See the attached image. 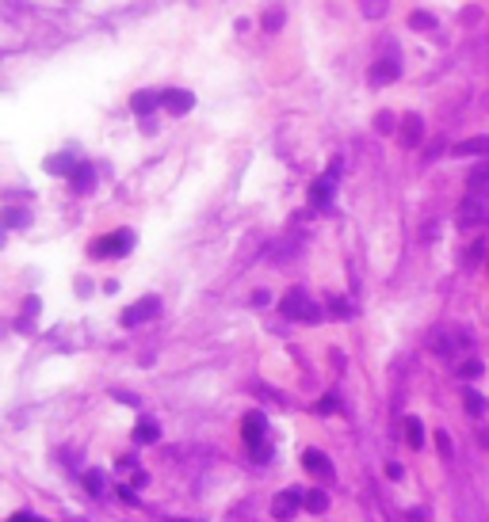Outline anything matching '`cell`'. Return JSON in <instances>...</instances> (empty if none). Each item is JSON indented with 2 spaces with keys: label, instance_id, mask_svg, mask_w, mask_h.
I'll list each match as a JSON object with an SVG mask.
<instances>
[{
  "label": "cell",
  "instance_id": "1",
  "mask_svg": "<svg viewBox=\"0 0 489 522\" xmlns=\"http://www.w3.org/2000/svg\"><path fill=\"white\" fill-rule=\"evenodd\" d=\"M264 435H268L264 416H260V412H249L245 424H241V439H245V446H249L257 457H264Z\"/></svg>",
  "mask_w": 489,
  "mask_h": 522
},
{
  "label": "cell",
  "instance_id": "2",
  "mask_svg": "<svg viewBox=\"0 0 489 522\" xmlns=\"http://www.w3.org/2000/svg\"><path fill=\"white\" fill-rule=\"evenodd\" d=\"M130 244H134V233L119 229V233H111V237L96 240V244H92V255H123Z\"/></svg>",
  "mask_w": 489,
  "mask_h": 522
},
{
  "label": "cell",
  "instance_id": "3",
  "mask_svg": "<svg viewBox=\"0 0 489 522\" xmlns=\"http://www.w3.org/2000/svg\"><path fill=\"white\" fill-rule=\"evenodd\" d=\"M481 221H489V202L478 195H470L463 206H459V225H481Z\"/></svg>",
  "mask_w": 489,
  "mask_h": 522
},
{
  "label": "cell",
  "instance_id": "4",
  "mask_svg": "<svg viewBox=\"0 0 489 522\" xmlns=\"http://www.w3.org/2000/svg\"><path fill=\"white\" fill-rule=\"evenodd\" d=\"M283 313H287V317H299V320H302V317H310V320L317 317V309L306 302V294H302V290H290V294L283 297Z\"/></svg>",
  "mask_w": 489,
  "mask_h": 522
},
{
  "label": "cell",
  "instance_id": "5",
  "mask_svg": "<svg viewBox=\"0 0 489 522\" xmlns=\"http://www.w3.org/2000/svg\"><path fill=\"white\" fill-rule=\"evenodd\" d=\"M157 309H161V302H157V297H141L138 305H130V309L123 313V324H126V328H134V324H141L146 317H153Z\"/></svg>",
  "mask_w": 489,
  "mask_h": 522
},
{
  "label": "cell",
  "instance_id": "6",
  "mask_svg": "<svg viewBox=\"0 0 489 522\" xmlns=\"http://www.w3.org/2000/svg\"><path fill=\"white\" fill-rule=\"evenodd\" d=\"M302 466H306L314 477H329V457H325L321 450H306V454H302Z\"/></svg>",
  "mask_w": 489,
  "mask_h": 522
},
{
  "label": "cell",
  "instance_id": "7",
  "mask_svg": "<svg viewBox=\"0 0 489 522\" xmlns=\"http://www.w3.org/2000/svg\"><path fill=\"white\" fill-rule=\"evenodd\" d=\"M161 99H165V107H168V111H172V114H183V111H191V103H195V99H191V92H165V96H161Z\"/></svg>",
  "mask_w": 489,
  "mask_h": 522
},
{
  "label": "cell",
  "instance_id": "8",
  "mask_svg": "<svg viewBox=\"0 0 489 522\" xmlns=\"http://www.w3.org/2000/svg\"><path fill=\"white\" fill-rule=\"evenodd\" d=\"M299 503H302V496H299V492H283V496L275 499V507H272V511H275V519H290Z\"/></svg>",
  "mask_w": 489,
  "mask_h": 522
},
{
  "label": "cell",
  "instance_id": "9",
  "mask_svg": "<svg viewBox=\"0 0 489 522\" xmlns=\"http://www.w3.org/2000/svg\"><path fill=\"white\" fill-rule=\"evenodd\" d=\"M394 76H398V61H379V65L371 69V81L375 84H390Z\"/></svg>",
  "mask_w": 489,
  "mask_h": 522
},
{
  "label": "cell",
  "instance_id": "10",
  "mask_svg": "<svg viewBox=\"0 0 489 522\" xmlns=\"http://www.w3.org/2000/svg\"><path fill=\"white\" fill-rule=\"evenodd\" d=\"M302 507H306V511H314V514H321L325 507H329V496H325L321 488H314V492H306V496H302Z\"/></svg>",
  "mask_w": 489,
  "mask_h": 522
},
{
  "label": "cell",
  "instance_id": "11",
  "mask_svg": "<svg viewBox=\"0 0 489 522\" xmlns=\"http://www.w3.org/2000/svg\"><path fill=\"white\" fill-rule=\"evenodd\" d=\"M406 442H409V446H413V450H421L424 446V427H421V419H417V416H409L406 419Z\"/></svg>",
  "mask_w": 489,
  "mask_h": 522
},
{
  "label": "cell",
  "instance_id": "12",
  "mask_svg": "<svg viewBox=\"0 0 489 522\" xmlns=\"http://www.w3.org/2000/svg\"><path fill=\"white\" fill-rule=\"evenodd\" d=\"M455 153H459V156H474V153H489V141H486V138H470V141H463V145H455Z\"/></svg>",
  "mask_w": 489,
  "mask_h": 522
},
{
  "label": "cell",
  "instance_id": "13",
  "mask_svg": "<svg viewBox=\"0 0 489 522\" xmlns=\"http://www.w3.org/2000/svg\"><path fill=\"white\" fill-rule=\"evenodd\" d=\"M401 141H406V145H417V141H421V118H417V114H409V118H406Z\"/></svg>",
  "mask_w": 489,
  "mask_h": 522
},
{
  "label": "cell",
  "instance_id": "14",
  "mask_svg": "<svg viewBox=\"0 0 489 522\" xmlns=\"http://www.w3.org/2000/svg\"><path fill=\"white\" fill-rule=\"evenodd\" d=\"M332 176H337V168H332L329 176H325V180H317V183H314V202H317V206L329 202V180H332Z\"/></svg>",
  "mask_w": 489,
  "mask_h": 522
},
{
  "label": "cell",
  "instance_id": "15",
  "mask_svg": "<svg viewBox=\"0 0 489 522\" xmlns=\"http://www.w3.org/2000/svg\"><path fill=\"white\" fill-rule=\"evenodd\" d=\"M150 107H157V96H150V92H138V96H134V111L138 114H146Z\"/></svg>",
  "mask_w": 489,
  "mask_h": 522
},
{
  "label": "cell",
  "instance_id": "16",
  "mask_svg": "<svg viewBox=\"0 0 489 522\" xmlns=\"http://www.w3.org/2000/svg\"><path fill=\"white\" fill-rule=\"evenodd\" d=\"M92 183H96L92 168H77V176H73V187H77V191H84V187H92Z\"/></svg>",
  "mask_w": 489,
  "mask_h": 522
},
{
  "label": "cell",
  "instance_id": "17",
  "mask_svg": "<svg viewBox=\"0 0 489 522\" xmlns=\"http://www.w3.org/2000/svg\"><path fill=\"white\" fill-rule=\"evenodd\" d=\"M157 439V424H138V442H153Z\"/></svg>",
  "mask_w": 489,
  "mask_h": 522
},
{
  "label": "cell",
  "instance_id": "18",
  "mask_svg": "<svg viewBox=\"0 0 489 522\" xmlns=\"http://www.w3.org/2000/svg\"><path fill=\"white\" fill-rule=\"evenodd\" d=\"M466 408H470L474 416H481V408H486V400H481L478 393H466Z\"/></svg>",
  "mask_w": 489,
  "mask_h": 522
},
{
  "label": "cell",
  "instance_id": "19",
  "mask_svg": "<svg viewBox=\"0 0 489 522\" xmlns=\"http://www.w3.org/2000/svg\"><path fill=\"white\" fill-rule=\"evenodd\" d=\"M436 442H439V454H443V457H451V442H448V435L439 431V435H436Z\"/></svg>",
  "mask_w": 489,
  "mask_h": 522
},
{
  "label": "cell",
  "instance_id": "20",
  "mask_svg": "<svg viewBox=\"0 0 489 522\" xmlns=\"http://www.w3.org/2000/svg\"><path fill=\"white\" fill-rule=\"evenodd\" d=\"M413 27H421V31H424V27H432V16H424V12H413Z\"/></svg>",
  "mask_w": 489,
  "mask_h": 522
},
{
  "label": "cell",
  "instance_id": "21",
  "mask_svg": "<svg viewBox=\"0 0 489 522\" xmlns=\"http://www.w3.org/2000/svg\"><path fill=\"white\" fill-rule=\"evenodd\" d=\"M88 488L100 492V488H103V477H100V473H88Z\"/></svg>",
  "mask_w": 489,
  "mask_h": 522
},
{
  "label": "cell",
  "instance_id": "22",
  "mask_svg": "<svg viewBox=\"0 0 489 522\" xmlns=\"http://www.w3.org/2000/svg\"><path fill=\"white\" fill-rule=\"evenodd\" d=\"M478 374H481L478 362H466V366H463V377H478Z\"/></svg>",
  "mask_w": 489,
  "mask_h": 522
}]
</instances>
